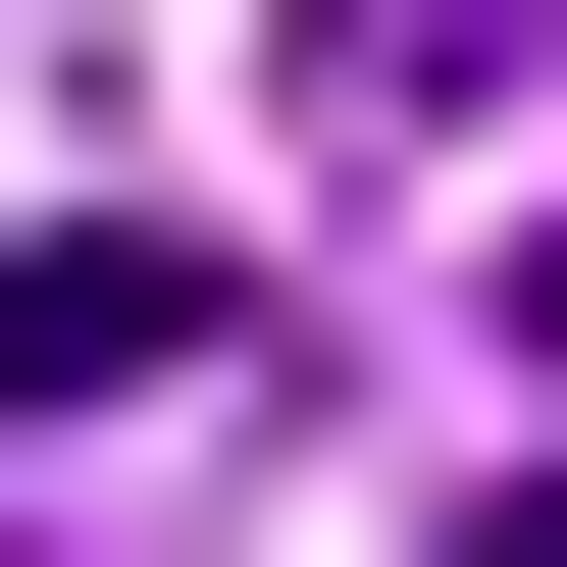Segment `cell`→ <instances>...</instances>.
Instances as JSON below:
<instances>
[{
    "label": "cell",
    "instance_id": "1",
    "mask_svg": "<svg viewBox=\"0 0 567 567\" xmlns=\"http://www.w3.org/2000/svg\"><path fill=\"white\" fill-rule=\"evenodd\" d=\"M207 361H258V310H207V258H155V207H52V258H0V413H52V464H155V413H207Z\"/></svg>",
    "mask_w": 567,
    "mask_h": 567
},
{
    "label": "cell",
    "instance_id": "2",
    "mask_svg": "<svg viewBox=\"0 0 567 567\" xmlns=\"http://www.w3.org/2000/svg\"><path fill=\"white\" fill-rule=\"evenodd\" d=\"M464 104H567V0H310V155H464Z\"/></svg>",
    "mask_w": 567,
    "mask_h": 567
},
{
    "label": "cell",
    "instance_id": "3",
    "mask_svg": "<svg viewBox=\"0 0 567 567\" xmlns=\"http://www.w3.org/2000/svg\"><path fill=\"white\" fill-rule=\"evenodd\" d=\"M464 567H567V464H516V516H464Z\"/></svg>",
    "mask_w": 567,
    "mask_h": 567
}]
</instances>
